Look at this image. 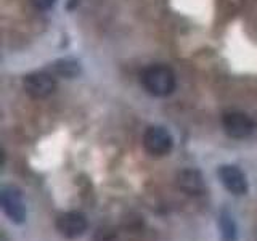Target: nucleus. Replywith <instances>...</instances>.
I'll return each instance as SVG.
<instances>
[{
	"instance_id": "f257e3e1",
	"label": "nucleus",
	"mask_w": 257,
	"mask_h": 241,
	"mask_svg": "<svg viewBox=\"0 0 257 241\" xmlns=\"http://www.w3.org/2000/svg\"><path fill=\"white\" fill-rule=\"evenodd\" d=\"M142 85L150 95L155 96H167L175 90L177 79L171 68L164 64H153L148 66L140 76Z\"/></svg>"
},
{
	"instance_id": "f03ea898",
	"label": "nucleus",
	"mask_w": 257,
	"mask_h": 241,
	"mask_svg": "<svg viewBox=\"0 0 257 241\" xmlns=\"http://www.w3.org/2000/svg\"><path fill=\"white\" fill-rule=\"evenodd\" d=\"M143 148L148 155L155 158L166 156L174 148V139L167 129L161 126H151L143 134Z\"/></svg>"
},
{
	"instance_id": "7ed1b4c3",
	"label": "nucleus",
	"mask_w": 257,
	"mask_h": 241,
	"mask_svg": "<svg viewBox=\"0 0 257 241\" xmlns=\"http://www.w3.org/2000/svg\"><path fill=\"white\" fill-rule=\"evenodd\" d=\"M0 204L4 212L13 223H23L26 220V204H24L23 193L13 185H7L0 190Z\"/></svg>"
},
{
	"instance_id": "20e7f679",
	"label": "nucleus",
	"mask_w": 257,
	"mask_h": 241,
	"mask_svg": "<svg viewBox=\"0 0 257 241\" xmlns=\"http://www.w3.org/2000/svg\"><path fill=\"white\" fill-rule=\"evenodd\" d=\"M23 87L32 98H47L56 90V80L53 74H48L44 71L31 72V74L24 76Z\"/></svg>"
},
{
	"instance_id": "39448f33",
	"label": "nucleus",
	"mask_w": 257,
	"mask_h": 241,
	"mask_svg": "<svg viewBox=\"0 0 257 241\" xmlns=\"http://www.w3.org/2000/svg\"><path fill=\"white\" fill-rule=\"evenodd\" d=\"M223 131L231 139H246L254 131V120L244 112L228 111L222 116Z\"/></svg>"
},
{
	"instance_id": "423d86ee",
	"label": "nucleus",
	"mask_w": 257,
	"mask_h": 241,
	"mask_svg": "<svg viewBox=\"0 0 257 241\" xmlns=\"http://www.w3.org/2000/svg\"><path fill=\"white\" fill-rule=\"evenodd\" d=\"M217 175H219V180L222 182V185L227 188V191L231 193V195L243 196L247 193L249 185L246 180V175L243 174V171H241L239 167L233 164H223L219 167Z\"/></svg>"
},
{
	"instance_id": "0eeeda50",
	"label": "nucleus",
	"mask_w": 257,
	"mask_h": 241,
	"mask_svg": "<svg viewBox=\"0 0 257 241\" xmlns=\"http://www.w3.org/2000/svg\"><path fill=\"white\" fill-rule=\"evenodd\" d=\"M56 230H58L64 238L76 239L82 236L88 228V222L84 214L80 212H64L56 219Z\"/></svg>"
},
{
	"instance_id": "6e6552de",
	"label": "nucleus",
	"mask_w": 257,
	"mask_h": 241,
	"mask_svg": "<svg viewBox=\"0 0 257 241\" xmlns=\"http://www.w3.org/2000/svg\"><path fill=\"white\" fill-rule=\"evenodd\" d=\"M177 187L191 196H201L206 191L204 177L196 169H183L177 174Z\"/></svg>"
},
{
	"instance_id": "1a4fd4ad",
	"label": "nucleus",
	"mask_w": 257,
	"mask_h": 241,
	"mask_svg": "<svg viewBox=\"0 0 257 241\" xmlns=\"http://www.w3.org/2000/svg\"><path fill=\"white\" fill-rule=\"evenodd\" d=\"M52 74L53 76H60L64 79H74L80 74V63L74 58H60L53 61V64L50 66Z\"/></svg>"
},
{
	"instance_id": "9d476101",
	"label": "nucleus",
	"mask_w": 257,
	"mask_h": 241,
	"mask_svg": "<svg viewBox=\"0 0 257 241\" xmlns=\"http://www.w3.org/2000/svg\"><path fill=\"white\" fill-rule=\"evenodd\" d=\"M219 228H220L222 241H236L238 228H236V222L231 217L230 212H227V211L220 212V215H219Z\"/></svg>"
},
{
	"instance_id": "9b49d317",
	"label": "nucleus",
	"mask_w": 257,
	"mask_h": 241,
	"mask_svg": "<svg viewBox=\"0 0 257 241\" xmlns=\"http://www.w3.org/2000/svg\"><path fill=\"white\" fill-rule=\"evenodd\" d=\"M31 2H32V5L37 8V10L45 12V10H50V8L55 5L56 0H31Z\"/></svg>"
}]
</instances>
